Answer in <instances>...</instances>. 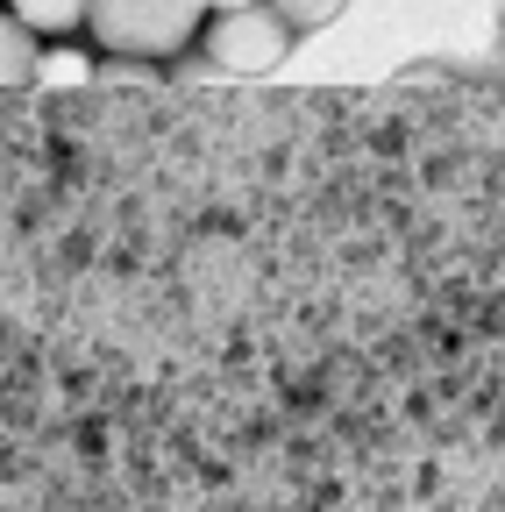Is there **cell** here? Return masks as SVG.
Returning a JSON list of instances; mask_svg holds the SVG:
<instances>
[{
  "instance_id": "52a82bcc",
  "label": "cell",
  "mask_w": 505,
  "mask_h": 512,
  "mask_svg": "<svg viewBox=\"0 0 505 512\" xmlns=\"http://www.w3.org/2000/svg\"><path fill=\"white\" fill-rule=\"evenodd\" d=\"M221 8H249V0H207V15H221Z\"/></svg>"
},
{
  "instance_id": "ba28073f",
  "label": "cell",
  "mask_w": 505,
  "mask_h": 512,
  "mask_svg": "<svg viewBox=\"0 0 505 512\" xmlns=\"http://www.w3.org/2000/svg\"><path fill=\"white\" fill-rule=\"evenodd\" d=\"M498 36H505V0H498Z\"/></svg>"
},
{
  "instance_id": "8992f818",
  "label": "cell",
  "mask_w": 505,
  "mask_h": 512,
  "mask_svg": "<svg viewBox=\"0 0 505 512\" xmlns=\"http://www.w3.org/2000/svg\"><path fill=\"white\" fill-rule=\"evenodd\" d=\"M36 79H72V86H79V79H86V64H79V57H43V64H36Z\"/></svg>"
},
{
  "instance_id": "6da1fadb",
  "label": "cell",
  "mask_w": 505,
  "mask_h": 512,
  "mask_svg": "<svg viewBox=\"0 0 505 512\" xmlns=\"http://www.w3.org/2000/svg\"><path fill=\"white\" fill-rule=\"evenodd\" d=\"M86 29L100 36V50L136 57V64H164L178 50H193L207 29V0H93Z\"/></svg>"
},
{
  "instance_id": "5b68a950",
  "label": "cell",
  "mask_w": 505,
  "mask_h": 512,
  "mask_svg": "<svg viewBox=\"0 0 505 512\" xmlns=\"http://www.w3.org/2000/svg\"><path fill=\"white\" fill-rule=\"evenodd\" d=\"M264 8H271L285 29H328V22L349 8V0H264Z\"/></svg>"
},
{
  "instance_id": "277c9868",
  "label": "cell",
  "mask_w": 505,
  "mask_h": 512,
  "mask_svg": "<svg viewBox=\"0 0 505 512\" xmlns=\"http://www.w3.org/2000/svg\"><path fill=\"white\" fill-rule=\"evenodd\" d=\"M36 64H43V36H29L8 8H0V93L36 86Z\"/></svg>"
},
{
  "instance_id": "7a4b0ae2",
  "label": "cell",
  "mask_w": 505,
  "mask_h": 512,
  "mask_svg": "<svg viewBox=\"0 0 505 512\" xmlns=\"http://www.w3.org/2000/svg\"><path fill=\"white\" fill-rule=\"evenodd\" d=\"M200 43H207V57L221 64V72H235V79H264V72H278V64H285L292 29L264 8V0H249V8H221V15H207Z\"/></svg>"
},
{
  "instance_id": "3957f363",
  "label": "cell",
  "mask_w": 505,
  "mask_h": 512,
  "mask_svg": "<svg viewBox=\"0 0 505 512\" xmlns=\"http://www.w3.org/2000/svg\"><path fill=\"white\" fill-rule=\"evenodd\" d=\"M8 15H15L29 36H43V43H65L72 29H86L93 0H8Z\"/></svg>"
}]
</instances>
